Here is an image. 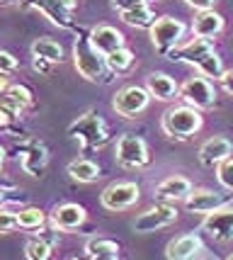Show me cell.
Returning <instances> with one entry per match:
<instances>
[{
	"label": "cell",
	"mask_w": 233,
	"mask_h": 260,
	"mask_svg": "<svg viewBox=\"0 0 233 260\" xmlns=\"http://www.w3.org/2000/svg\"><path fill=\"white\" fill-rule=\"evenodd\" d=\"M168 58L192 63L202 76L214 78V80H219L223 73H226V71H223V63H221V56L216 54L211 39H202V37H194V34H192L189 42H182L180 46H175V49L168 54Z\"/></svg>",
	"instance_id": "1"
},
{
	"label": "cell",
	"mask_w": 233,
	"mask_h": 260,
	"mask_svg": "<svg viewBox=\"0 0 233 260\" xmlns=\"http://www.w3.org/2000/svg\"><path fill=\"white\" fill-rule=\"evenodd\" d=\"M68 136L76 139L80 151H92V148L107 146L110 129H107L105 119L95 110H88L83 117H78L76 122L68 126Z\"/></svg>",
	"instance_id": "2"
},
{
	"label": "cell",
	"mask_w": 233,
	"mask_h": 260,
	"mask_svg": "<svg viewBox=\"0 0 233 260\" xmlns=\"http://www.w3.org/2000/svg\"><path fill=\"white\" fill-rule=\"evenodd\" d=\"M160 126H163L165 136L185 141V139L194 136L204 126V117H202L199 110H194L189 105H175V107H170V110L163 112Z\"/></svg>",
	"instance_id": "3"
},
{
	"label": "cell",
	"mask_w": 233,
	"mask_h": 260,
	"mask_svg": "<svg viewBox=\"0 0 233 260\" xmlns=\"http://www.w3.org/2000/svg\"><path fill=\"white\" fill-rule=\"evenodd\" d=\"M73 66L90 83L107 80V73H112L110 66H107V56H102L100 51L90 44V37H83V34H78L76 44H73Z\"/></svg>",
	"instance_id": "4"
},
{
	"label": "cell",
	"mask_w": 233,
	"mask_h": 260,
	"mask_svg": "<svg viewBox=\"0 0 233 260\" xmlns=\"http://www.w3.org/2000/svg\"><path fill=\"white\" fill-rule=\"evenodd\" d=\"M114 158L126 170H141L151 163V151H148V144H146L141 136L124 134V136H119V141H117Z\"/></svg>",
	"instance_id": "5"
},
{
	"label": "cell",
	"mask_w": 233,
	"mask_h": 260,
	"mask_svg": "<svg viewBox=\"0 0 233 260\" xmlns=\"http://www.w3.org/2000/svg\"><path fill=\"white\" fill-rule=\"evenodd\" d=\"M151 32V44L160 51V54H170L175 46L182 44V37H185V22L178 17H158L153 22V27L148 29Z\"/></svg>",
	"instance_id": "6"
},
{
	"label": "cell",
	"mask_w": 233,
	"mask_h": 260,
	"mask_svg": "<svg viewBox=\"0 0 233 260\" xmlns=\"http://www.w3.org/2000/svg\"><path fill=\"white\" fill-rule=\"evenodd\" d=\"M180 98L185 105L189 107H194V110H211L214 105H216V88H214V83H211L207 76H192L182 83V88H180Z\"/></svg>",
	"instance_id": "7"
},
{
	"label": "cell",
	"mask_w": 233,
	"mask_h": 260,
	"mask_svg": "<svg viewBox=\"0 0 233 260\" xmlns=\"http://www.w3.org/2000/svg\"><path fill=\"white\" fill-rule=\"evenodd\" d=\"M148 105H151V92L141 85H126L122 90H117V95L112 98V110L124 119L139 117L148 110Z\"/></svg>",
	"instance_id": "8"
},
{
	"label": "cell",
	"mask_w": 233,
	"mask_h": 260,
	"mask_svg": "<svg viewBox=\"0 0 233 260\" xmlns=\"http://www.w3.org/2000/svg\"><path fill=\"white\" fill-rule=\"evenodd\" d=\"M175 221H178V209L173 204L160 202V204H155V207H151V209H146L144 214L136 216L134 231L136 234H153V231L168 229L170 224H175Z\"/></svg>",
	"instance_id": "9"
},
{
	"label": "cell",
	"mask_w": 233,
	"mask_h": 260,
	"mask_svg": "<svg viewBox=\"0 0 233 260\" xmlns=\"http://www.w3.org/2000/svg\"><path fill=\"white\" fill-rule=\"evenodd\" d=\"M141 190L136 182H112L100 194V204L110 212H124L139 202Z\"/></svg>",
	"instance_id": "10"
},
{
	"label": "cell",
	"mask_w": 233,
	"mask_h": 260,
	"mask_svg": "<svg viewBox=\"0 0 233 260\" xmlns=\"http://www.w3.org/2000/svg\"><path fill=\"white\" fill-rule=\"evenodd\" d=\"M17 153H20V166L29 178H42L44 175L46 166H49V151H46L42 141L29 139V141L17 146Z\"/></svg>",
	"instance_id": "11"
},
{
	"label": "cell",
	"mask_w": 233,
	"mask_h": 260,
	"mask_svg": "<svg viewBox=\"0 0 233 260\" xmlns=\"http://www.w3.org/2000/svg\"><path fill=\"white\" fill-rule=\"evenodd\" d=\"M202 231L204 234H209L214 241H231L233 238V207L228 204H223L219 209H214L211 214L204 216V221H202Z\"/></svg>",
	"instance_id": "12"
},
{
	"label": "cell",
	"mask_w": 233,
	"mask_h": 260,
	"mask_svg": "<svg viewBox=\"0 0 233 260\" xmlns=\"http://www.w3.org/2000/svg\"><path fill=\"white\" fill-rule=\"evenodd\" d=\"M51 226L56 231H73V229L83 226L85 219H88V212L83 204H76V202H63V204H56L51 209Z\"/></svg>",
	"instance_id": "13"
},
{
	"label": "cell",
	"mask_w": 233,
	"mask_h": 260,
	"mask_svg": "<svg viewBox=\"0 0 233 260\" xmlns=\"http://www.w3.org/2000/svg\"><path fill=\"white\" fill-rule=\"evenodd\" d=\"M233 156V144L226 136H211L199 146V163L204 168H216L221 160Z\"/></svg>",
	"instance_id": "14"
},
{
	"label": "cell",
	"mask_w": 233,
	"mask_h": 260,
	"mask_svg": "<svg viewBox=\"0 0 233 260\" xmlns=\"http://www.w3.org/2000/svg\"><path fill=\"white\" fill-rule=\"evenodd\" d=\"M192 190H194V185H192L185 175H170V178H165L163 182L155 185V197H158L160 202H168V204L185 202Z\"/></svg>",
	"instance_id": "15"
},
{
	"label": "cell",
	"mask_w": 233,
	"mask_h": 260,
	"mask_svg": "<svg viewBox=\"0 0 233 260\" xmlns=\"http://www.w3.org/2000/svg\"><path fill=\"white\" fill-rule=\"evenodd\" d=\"M223 204H226V197L216 190H209V187H194L185 200V207L194 214H211L214 209H219Z\"/></svg>",
	"instance_id": "16"
},
{
	"label": "cell",
	"mask_w": 233,
	"mask_h": 260,
	"mask_svg": "<svg viewBox=\"0 0 233 260\" xmlns=\"http://www.w3.org/2000/svg\"><path fill=\"white\" fill-rule=\"evenodd\" d=\"M88 37H90V44L95 46L102 56H110L112 51H117V49L124 46V34L117 27H112V24H97V27H92Z\"/></svg>",
	"instance_id": "17"
},
{
	"label": "cell",
	"mask_w": 233,
	"mask_h": 260,
	"mask_svg": "<svg viewBox=\"0 0 233 260\" xmlns=\"http://www.w3.org/2000/svg\"><path fill=\"white\" fill-rule=\"evenodd\" d=\"M24 8H37L39 12H44L46 17L54 24L63 27V29H71L73 22H71V10L66 8L63 0H22Z\"/></svg>",
	"instance_id": "18"
},
{
	"label": "cell",
	"mask_w": 233,
	"mask_h": 260,
	"mask_svg": "<svg viewBox=\"0 0 233 260\" xmlns=\"http://www.w3.org/2000/svg\"><path fill=\"white\" fill-rule=\"evenodd\" d=\"M146 90L151 92V98H155V100H160V102H170V100H175V98H180L178 83L170 78L168 73H160V71L146 76Z\"/></svg>",
	"instance_id": "19"
},
{
	"label": "cell",
	"mask_w": 233,
	"mask_h": 260,
	"mask_svg": "<svg viewBox=\"0 0 233 260\" xmlns=\"http://www.w3.org/2000/svg\"><path fill=\"white\" fill-rule=\"evenodd\" d=\"M202 250V238L197 234H182L165 246L168 260H189Z\"/></svg>",
	"instance_id": "20"
},
{
	"label": "cell",
	"mask_w": 233,
	"mask_h": 260,
	"mask_svg": "<svg viewBox=\"0 0 233 260\" xmlns=\"http://www.w3.org/2000/svg\"><path fill=\"white\" fill-rule=\"evenodd\" d=\"M223 17L216 10H202L197 12L194 22H192V34L202 37V39H214L223 32Z\"/></svg>",
	"instance_id": "21"
},
{
	"label": "cell",
	"mask_w": 233,
	"mask_h": 260,
	"mask_svg": "<svg viewBox=\"0 0 233 260\" xmlns=\"http://www.w3.org/2000/svg\"><path fill=\"white\" fill-rule=\"evenodd\" d=\"M3 100H0V105L8 110V112H12L15 117H20V114L27 110V107H32V90L29 88H24V85H10L8 90L0 95Z\"/></svg>",
	"instance_id": "22"
},
{
	"label": "cell",
	"mask_w": 233,
	"mask_h": 260,
	"mask_svg": "<svg viewBox=\"0 0 233 260\" xmlns=\"http://www.w3.org/2000/svg\"><path fill=\"white\" fill-rule=\"evenodd\" d=\"M32 56L44 58L49 63H63L66 51H63V46L58 44L56 39H51V37H39V39L32 42Z\"/></svg>",
	"instance_id": "23"
},
{
	"label": "cell",
	"mask_w": 233,
	"mask_h": 260,
	"mask_svg": "<svg viewBox=\"0 0 233 260\" xmlns=\"http://www.w3.org/2000/svg\"><path fill=\"white\" fill-rule=\"evenodd\" d=\"M119 20L129 27H136V29H151L155 22V15L151 10V5L144 3V5H136V8H129V10L119 12Z\"/></svg>",
	"instance_id": "24"
},
{
	"label": "cell",
	"mask_w": 233,
	"mask_h": 260,
	"mask_svg": "<svg viewBox=\"0 0 233 260\" xmlns=\"http://www.w3.org/2000/svg\"><path fill=\"white\" fill-rule=\"evenodd\" d=\"M88 260H119V246L110 238H90L85 243Z\"/></svg>",
	"instance_id": "25"
},
{
	"label": "cell",
	"mask_w": 233,
	"mask_h": 260,
	"mask_svg": "<svg viewBox=\"0 0 233 260\" xmlns=\"http://www.w3.org/2000/svg\"><path fill=\"white\" fill-rule=\"evenodd\" d=\"M68 175L76 182H95L100 178V166L90 158H76L68 163Z\"/></svg>",
	"instance_id": "26"
},
{
	"label": "cell",
	"mask_w": 233,
	"mask_h": 260,
	"mask_svg": "<svg viewBox=\"0 0 233 260\" xmlns=\"http://www.w3.org/2000/svg\"><path fill=\"white\" fill-rule=\"evenodd\" d=\"M134 63H136V54H134L131 49H117V51H112L110 56H107V66H110L112 73H126V71H131Z\"/></svg>",
	"instance_id": "27"
},
{
	"label": "cell",
	"mask_w": 233,
	"mask_h": 260,
	"mask_svg": "<svg viewBox=\"0 0 233 260\" xmlns=\"http://www.w3.org/2000/svg\"><path fill=\"white\" fill-rule=\"evenodd\" d=\"M17 221H20V229H24V231H39L46 224V214L39 207H24L17 212Z\"/></svg>",
	"instance_id": "28"
},
{
	"label": "cell",
	"mask_w": 233,
	"mask_h": 260,
	"mask_svg": "<svg viewBox=\"0 0 233 260\" xmlns=\"http://www.w3.org/2000/svg\"><path fill=\"white\" fill-rule=\"evenodd\" d=\"M27 260H51V241L46 238H29L24 246Z\"/></svg>",
	"instance_id": "29"
},
{
	"label": "cell",
	"mask_w": 233,
	"mask_h": 260,
	"mask_svg": "<svg viewBox=\"0 0 233 260\" xmlns=\"http://www.w3.org/2000/svg\"><path fill=\"white\" fill-rule=\"evenodd\" d=\"M216 178H219V182H221L226 190L233 192V156L221 160V163L216 166Z\"/></svg>",
	"instance_id": "30"
},
{
	"label": "cell",
	"mask_w": 233,
	"mask_h": 260,
	"mask_svg": "<svg viewBox=\"0 0 233 260\" xmlns=\"http://www.w3.org/2000/svg\"><path fill=\"white\" fill-rule=\"evenodd\" d=\"M15 229H20V221H17V212L12 209H3L0 207V234H10Z\"/></svg>",
	"instance_id": "31"
},
{
	"label": "cell",
	"mask_w": 233,
	"mask_h": 260,
	"mask_svg": "<svg viewBox=\"0 0 233 260\" xmlns=\"http://www.w3.org/2000/svg\"><path fill=\"white\" fill-rule=\"evenodd\" d=\"M17 68H20V61L12 56L10 51H3V49H0V73L10 76V73H15Z\"/></svg>",
	"instance_id": "32"
},
{
	"label": "cell",
	"mask_w": 233,
	"mask_h": 260,
	"mask_svg": "<svg viewBox=\"0 0 233 260\" xmlns=\"http://www.w3.org/2000/svg\"><path fill=\"white\" fill-rule=\"evenodd\" d=\"M144 3H148V0H112V8L117 12H122L129 10V8H136V5H144Z\"/></svg>",
	"instance_id": "33"
},
{
	"label": "cell",
	"mask_w": 233,
	"mask_h": 260,
	"mask_svg": "<svg viewBox=\"0 0 233 260\" xmlns=\"http://www.w3.org/2000/svg\"><path fill=\"white\" fill-rule=\"evenodd\" d=\"M15 119H17V117H15L12 112H8V110H5V107L0 105V132H8Z\"/></svg>",
	"instance_id": "34"
},
{
	"label": "cell",
	"mask_w": 233,
	"mask_h": 260,
	"mask_svg": "<svg viewBox=\"0 0 233 260\" xmlns=\"http://www.w3.org/2000/svg\"><path fill=\"white\" fill-rule=\"evenodd\" d=\"M189 8H194L197 12H202V10H214V3L216 0H185Z\"/></svg>",
	"instance_id": "35"
},
{
	"label": "cell",
	"mask_w": 233,
	"mask_h": 260,
	"mask_svg": "<svg viewBox=\"0 0 233 260\" xmlns=\"http://www.w3.org/2000/svg\"><path fill=\"white\" fill-rule=\"evenodd\" d=\"M219 83H221V88L228 92V95H233V71H226L221 78H219Z\"/></svg>",
	"instance_id": "36"
},
{
	"label": "cell",
	"mask_w": 233,
	"mask_h": 260,
	"mask_svg": "<svg viewBox=\"0 0 233 260\" xmlns=\"http://www.w3.org/2000/svg\"><path fill=\"white\" fill-rule=\"evenodd\" d=\"M51 66H54V63H49L44 58H34V71H39V73H49Z\"/></svg>",
	"instance_id": "37"
},
{
	"label": "cell",
	"mask_w": 233,
	"mask_h": 260,
	"mask_svg": "<svg viewBox=\"0 0 233 260\" xmlns=\"http://www.w3.org/2000/svg\"><path fill=\"white\" fill-rule=\"evenodd\" d=\"M8 88H10V80H8V76H5V73H0V95L8 90Z\"/></svg>",
	"instance_id": "38"
},
{
	"label": "cell",
	"mask_w": 233,
	"mask_h": 260,
	"mask_svg": "<svg viewBox=\"0 0 233 260\" xmlns=\"http://www.w3.org/2000/svg\"><path fill=\"white\" fill-rule=\"evenodd\" d=\"M8 202V192H5V190H3V187H0V207H3V204Z\"/></svg>",
	"instance_id": "39"
},
{
	"label": "cell",
	"mask_w": 233,
	"mask_h": 260,
	"mask_svg": "<svg viewBox=\"0 0 233 260\" xmlns=\"http://www.w3.org/2000/svg\"><path fill=\"white\" fill-rule=\"evenodd\" d=\"M63 3H66V8H68L71 12H73V8L78 5V0H63Z\"/></svg>",
	"instance_id": "40"
},
{
	"label": "cell",
	"mask_w": 233,
	"mask_h": 260,
	"mask_svg": "<svg viewBox=\"0 0 233 260\" xmlns=\"http://www.w3.org/2000/svg\"><path fill=\"white\" fill-rule=\"evenodd\" d=\"M3 160H5V148L0 146V163H3Z\"/></svg>",
	"instance_id": "41"
},
{
	"label": "cell",
	"mask_w": 233,
	"mask_h": 260,
	"mask_svg": "<svg viewBox=\"0 0 233 260\" xmlns=\"http://www.w3.org/2000/svg\"><path fill=\"white\" fill-rule=\"evenodd\" d=\"M226 260H233V255H228V258H226Z\"/></svg>",
	"instance_id": "42"
},
{
	"label": "cell",
	"mask_w": 233,
	"mask_h": 260,
	"mask_svg": "<svg viewBox=\"0 0 233 260\" xmlns=\"http://www.w3.org/2000/svg\"><path fill=\"white\" fill-rule=\"evenodd\" d=\"M0 168H3V163H0Z\"/></svg>",
	"instance_id": "43"
}]
</instances>
